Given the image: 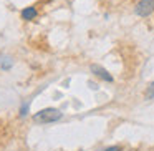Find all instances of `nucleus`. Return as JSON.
<instances>
[{"mask_svg":"<svg viewBox=\"0 0 154 151\" xmlns=\"http://www.w3.org/2000/svg\"><path fill=\"white\" fill-rule=\"evenodd\" d=\"M60 118H61V111L55 110V108H45V110L33 115V120L37 123H53V121H58Z\"/></svg>","mask_w":154,"mask_h":151,"instance_id":"f257e3e1","label":"nucleus"},{"mask_svg":"<svg viewBox=\"0 0 154 151\" xmlns=\"http://www.w3.org/2000/svg\"><path fill=\"white\" fill-rule=\"evenodd\" d=\"M134 12L139 17H149L154 12V0H139L134 7Z\"/></svg>","mask_w":154,"mask_h":151,"instance_id":"f03ea898","label":"nucleus"},{"mask_svg":"<svg viewBox=\"0 0 154 151\" xmlns=\"http://www.w3.org/2000/svg\"><path fill=\"white\" fill-rule=\"evenodd\" d=\"M91 71H93L96 77H100L101 80H104V81H113V77H111V75L108 73V71L104 70L103 67H100V65H91Z\"/></svg>","mask_w":154,"mask_h":151,"instance_id":"7ed1b4c3","label":"nucleus"},{"mask_svg":"<svg viewBox=\"0 0 154 151\" xmlns=\"http://www.w3.org/2000/svg\"><path fill=\"white\" fill-rule=\"evenodd\" d=\"M37 17V8L35 7H27L25 10H22V18L23 20H33Z\"/></svg>","mask_w":154,"mask_h":151,"instance_id":"20e7f679","label":"nucleus"},{"mask_svg":"<svg viewBox=\"0 0 154 151\" xmlns=\"http://www.w3.org/2000/svg\"><path fill=\"white\" fill-rule=\"evenodd\" d=\"M12 65H14V60L10 57H0V68L2 70H10Z\"/></svg>","mask_w":154,"mask_h":151,"instance_id":"39448f33","label":"nucleus"},{"mask_svg":"<svg viewBox=\"0 0 154 151\" xmlns=\"http://www.w3.org/2000/svg\"><path fill=\"white\" fill-rule=\"evenodd\" d=\"M144 96H146V100H152V98H154V81H151V83L147 85Z\"/></svg>","mask_w":154,"mask_h":151,"instance_id":"423d86ee","label":"nucleus"},{"mask_svg":"<svg viewBox=\"0 0 154 151\" xmlns=\"http://www.w3.org/2000/svg\"><path fill=\"white\" fill-rule=\"evenodd\" d=\"M103 151H121V148L119 146H109V148H106V149H103Z\"/></svg>","mask_w":154,"mask_h":151,"instance_id":"0eeeda50","label":"nucleus"}]
</instances>
